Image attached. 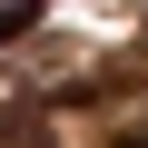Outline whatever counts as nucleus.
<instances>
[{
	"label": "nucleus",
	"instance_id": "nucleus-3",
	"mask_svg": "<svg viewBox=\"0 0 148 148\" xmlns=\"http://www.w3.org/2000/svg\"><path fill=\"white\" fill-rule=\"evenodd\" d=\"M119 148H148V128H119Z\"/></svg>",
	"mask_w": 148,
	"mask_h": 148
},
{
	"label": "nucleus",
	"instance_id": "nucleus-2",
	"mask_svg": "<svg viewBox=\"0 0 148 148\" xmlns=\"http://www.w3.org/2000/svg\"><path fill=\"white\" fill-rule=\"evenodd\" d=\"M40 10H49V0H0V49H10L20 30H40Z\"/></svg>",
	"mask_w": 148,
	"mask_h": 148
},
{
	"label": "nucleus",
	"instance_id": "nucleus-1",
	"mask_svg": "<svg viewBox=\"0 0 148 148\" xmlns=\"http://www.w3.org/2000/svg\"><path fill=\"white\" fill-rule=\"evenodd\" d=\"M0 148H49V128H40L30 109H0Z\"/></svg>",
	"mask_w": 148,
	"mask_h": 148
}]
</instances>
